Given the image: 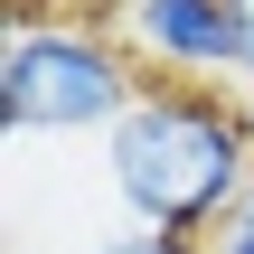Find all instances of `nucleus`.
Instances as JSON below:
<instances>
[{"label": "nucleus", "instance_id": "1", "mask_svg": "<svg viewBox=\"0 0 254 254\" xmlns=\"http://www.w3.org/2000/svg\"><path fill=\"white\" fill-rule=\"evenodd\" d=\"M104 189L141 226L207 236L254 189V113L217 85H141V104L104 132Z\"/></svg>", "mask_w": 254, "mask_h": 254}, {"label": "nucleus", "instance_id": "2", "mask_svg": "<svg viewBox=\"0 0 254 254\" xmlns=\"http://www.w3.org/2000/svg\"><path fill=\"white\" fill-rule=\"evenodd\" d=\"M132 104H141V66L104 19L47 9V0L9 9V28H0V123H9V141L113 132Z\"/></svg>", "mask_w": 254, "mask_h": 254}, {"label": "nucleus", "instance_id": "3", "mask_svg": "<svg viewBox=\"0 0 254 254\" xmlns=\"http://www.w3.org/2000/svg\"><path fill=\"white\" fill-rule=\"evenodd\" d=\"M123 47L151 57L160 75H245V28L236 0H132Z\"/></svg>", "mask_w": 254, "mask_h": 254}, {"label": "nucleus", "instance_id": "4", "mask_svg": "<svg viewBox=\"0 0 254 254\" xmlns=\"http://www.w3.org/2000/svg\"><path fill=\"white\" fill-rule=\"evenodd\" d=\"M94 254H207L198 236H170V226H141V217H123V226H104Z\"/></svg>", "mask_w": 254, "mask_h": 254}, {"label": "nucleus", "instance_id": "5", "mask_svg": "<svg viewBox=\"0 0 254 254\" xmlns=\"http://www.w3.org/2000/svg\"><path fill=\"white\" fill-rule=\"evenodd\" d=\"M207 254H254V189L217 217V226H207Z\"/></svg>", "mask_w": 254, "mask_h": 254}, {"label": "nucleus", "instance_id": "6", "mask_svg": "<svg viewBox=\"0 0 254 254\" xmlns=\"http://www.w3.org/2000/svg\"><path fill=\"white\" fill-rule=\"evenodd\" d=\"M236 28H245V75H254V0H236Z\"/></svg>", "mask_w": 254, "mask_h": 254}, {"label": "nucleus", "instance_id": "7", "mask_svg": "<svg viewBox=\"0 0 254 254\" xmlns=\"http://www.w3.org/2000/svg\"><path fill=\"white\" fill-rule=\"evenodd\" d=\"M113 9H132V0H113Z\"/></svg>", "mask_w": 254, "mask_h": 254}]
</instances>
